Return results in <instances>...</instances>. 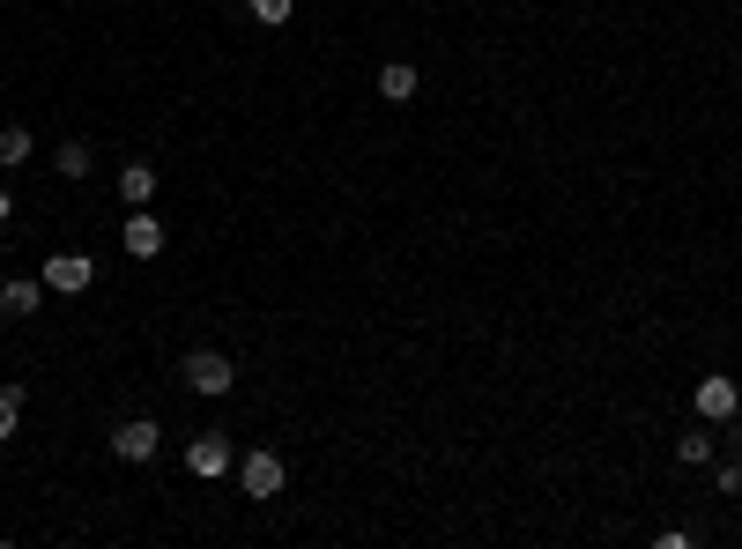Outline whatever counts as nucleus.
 Returning <instances> with one entry per match:
<instances>
[{"instance_id":"15","label":"nucleus","mask_w":742,"mask_h":549,"mask_svg":"<svg viewBox=\"0 0 742 549\" xmlns=\"http://www.w3.org/2000/svg\"><path fill=\"white\" fill-rule=\"evenodd\" d=\"M253 15H260V23H290V0H246Z\"/></svg>"},{"instance_id":"6","label":"nucleus","mask_w":742,"mask_h":549,"mask_svg":"<svg viewBox=\"0 0 742 549\" xmlns=\"http://www.w3.org/2000/svg\"><path fill=\"white\" fill-rule=\"evenodd\" d=\"M238 483H246V498H282V460H275V453H246V460H238Z\"/></svg>"},{"instance_id":"11","label":"nucleus","mask_w":742,"mask_h":549,"mask_svg":"<svg viewBox=\"0 0 742 549\" xmlns=\"http://www.w3.org/2000/svg\"><path fill=\"white\" fill-rule=\"evenodd\" d=\"M30 156H38V142H30V126H0V164H8V172H23Z\"/></svg>"},{"instance_id":"10","label":"nucleus","mask_w":742,"mask_h":549,"mask_svg":"<svg viewBox=\"0 0 742 549\" xmlns=\"http://www.w3.org/2000/svg\"><path fill=\"white\" fill-rule=\"evenodd\" d=\"M120 200H134V208H142V200H156V164H142V156H134V164L120 172Z\"/></svg>"},{"instance_id":"12","label":"nucleus","mask_w":742,"mask_h":549,"mask_svg":"<svg viewBox=\"0 0 742 549\" xmlns=\"http://www.w3.org/2000/svg\"><path fill=\"white\" fill-rule=\"evenodd\" d=\"M90 164H97L90 142H60V149H52V172H60V178H90Z\"/></svg>"},{"instance_id":"8","label":"nucleus","mask_w":742,"mask_h":549,"mask_svg":"<svg viewBox=\"0 0 742 549\" xmlns=\"http://www.w3.org/2000/svg\"><path fill=\"white\" fill-rule=\"evenodd\" d=\"M156 446H164V431L148 424V416H134V424L112 431V453H120V460H156Z\"/></svg>"},{"instance_id":"3","label":"nucleus","mask_w":742,"mask_h":549,"mask_svg":"<svg viewBox=\"0 0 742 549\" xmlns=\"http://www.w3.org/2000/svg\"><path fill=\"white\" fill-rule=\"evenodd\" d=\"M230 379H238V372H230V356H223V350H194V356H186V386H194V394L216 401V394H230Z\"/></svg>"},{"instance_id":"16","label":"nucleus","mask_w":742,"mask_h":549,"mask_svg":"<svg viewBox=\"0 0 742 549\" xmlns=\"http://www.w3.org/2000/svg\"><path fill=\"white\" fill-rule=\"evenodd\" d=\"M720 498H742V460H720Z\"/></svg>"},{"instance_id":"9","label":"nucleus","mask_w":742,"mask_h":549,"mask_svg":"<svg viewBox=\"0 0 742 549\" xmlns=\"http://www.w3.org/2000/svg\"><path fill=\"white\" fill-rule=\"evenodd\" d=\"M416 68H409V60H387V68H379V97H387V104H409V97H416Z\"/></svg>"},{"instance_id":"2","label":"nucleus","mask_w":742,"mask_h":549,"mask_svg":"<svg viewBox=\"0 0 742 549\" xmlns=\"http://www.w3.org/2000/svg\"><path fill=\"white\" fill-rule=\"evenodd\" d=\"M230 468H238V453H230L223 431H200L194 446H186V475H194V483H216V475H230Z\"/></svg>"},{"instance_id":"7","label":"nucleus","mask_w":742,"mask_h":549,"mask_svg":"<svg viewBox=\"0 0 742 549\" xmlns=\"http://www.w3.org/2000/svg\"><path fill=\"white\" fill-rule=\"evenodd\" d=\"M38 304H45V274H8V282H0V312H8V320H30Z\"/></svg>"},{"instance_id":"5","label":"nucleus","mask_w":742,"mask_h":549,"mask_svg":"<svg viewBox=\"0 0 742 549\" xmlns=\"http://www.w3.org/2000/svg\"><path fill=\"white\" fill-rule=\"evenodd\" d=\"M698 416H705V424H728V416H735V408H742V386H735V379H698Z\"/></svg>"},{"instance_id":"17","label":"nucleus","mask_w":742,"mask_h":549,"mask_svg":"<svg viewBox=\"0 0 742 549\" xmlns=\"http://www.w3.org/2000/svg\"><path fill=\"white\" fill-rule=\"evenodd\" d=\"M0 224H8V194H0Z\"/></svg>"},{"instance_id":"1","label":"nucleus","mask_w":742,"mask_h":549,"mask_svg":"<svg viewBox=\"0 0 742 549\" xmlns=\"http://www.w3.org/2000/svg\"><path fill=\"white\" fill-rule=\"evenodd\" d=\"M45 290L52 298H82V290H90V282H97V260H90V252H52L45 268Z\"/></svg>"},{"instance_id":"4","label":"nucleus","mask_w":742,"mask_h":549,"mask_svg":"<svg viewBox=\"0 0 742 549\" xmlns=\"http://www.w3.org/2000/svg\"><path fill=\"white\" fill-rule=\"evenodd\" d=\"M120 246H126V260H156V252H164V224H156L148 208H126Z\"/></svg>"},{"instance_id":"13","label":"nucleus","mask_w":742,"mask_h":549,"mask_svg":"<svg viewBox=\"0 0 742 549\" xmlns=\"http://www.w3.org/2000/svg\"><path fill=\"white\" fill-rule=\"evenodd\" d=\"M676 460H683V468H705V460H713V438H705V431H683V438H676Z\"/></svg>"},{"instance_id":"14","label":"nucleus","mask_w":742,"mask_h":549,"mask_svg":"<svg viewBox=\"0 0 742 549\" xmlns=\"http://www.w3.org/2000/svg\"><path fill=\"white\" fill-rule=\"evenodd\" d=\"M16 424H23V386H0V446L16 438Z\"/></svg>"}]
</instances>
